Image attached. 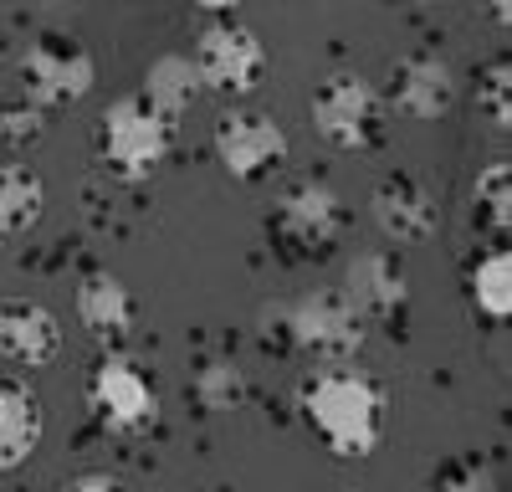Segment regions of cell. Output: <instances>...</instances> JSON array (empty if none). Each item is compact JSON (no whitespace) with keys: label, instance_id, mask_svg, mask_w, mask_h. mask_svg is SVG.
<instances>
[{"label":"cell","instance_id":"cell-1","mask_svg":"<svg viewBox=\"0 0 512 492\" xmlns=\"http://www.w3.org/2000/svg\"><path fill=\"white\" fill-rule=\"evenodd\" d=\"M297 416L303 426L344 462H364L379 451L384 426H390V395L369 375V369H349L338 359V369H318L297 390Z\"/></svg>","mask_w":512,"mask_h":492},{"label":"cell","instance_id":"cell-2","mask_svg":"<svg viewBox=\"0 0 512 492\" xmlns=\"http://www.w3.org/2000/svg\"><path fill=\"white\" fill-rule=\"evenodd\" d=\"M93 149L113 180H149L175 149V118H164L144 93L118 98L98 118Z\"/></svg>","mask_w":512,"mask_h":492},{"label":"cell","instance_id":"cell-3","mask_svg":"<svg viewBox=\"0 0 512 492\" xmlns=\"http://www.w3.org/2000/svg\"><path fill=\"white\" fill-rule=\"evenodd\" d=\"M282 334L292 349H303L313 359H354L369 339V318L349 303L344 287H323V293L297 298L282 313Z\"/></svg>","mask_w":512,"mask_h":492},{"label":"cell","instance_id":"cell-4","mask_svg":"<svg viewBox=\"0 0 512 492\" xmlns=\"http://www.w3.org/2000/svg\"><path fill=\"white\" fill-rule=\"evenodd\" d=\"M313 129L344 154H369L384 139V98L359 72H333L313 93Z\"/></svg>","mask_w":512,"mask_h":492},{"label":"cell","instance_id":"cell-5","mask_svg":"<svg viewBox=\"0 0 512 492\" xmlns=\"http://www.w3.org/2000/svg\"><path fill=\"white\" fill-rule=\"evenodd\" d=\"M82 400L113 436H144L159 426V395L128 354H103L82 380Z\"/></svg>","mask_w":512,"mask_h":492},{"label":"cell","instance_id":"cell-6","mask_svg":"<svg viewBox=\"0 0 512 492\" xmlns=\"http://www.w3.org/2000/svg\"><path fill=\"white\" fill-rule=\"evenodd\" d=\"M21 82H26V98L36 108H67V103H82L98 82V67H93V52L72 36H36L26 57H21Z\"/></svg>","mask_w":512,"mask_h":492},{"label":"cell","instance_id":"cell-7","mask_svg":"<svg viewBox=\"0 0 512 492\" xmlns=\"http://www.w3.org/2000/svg\"><path fill=\"white\" fill-rule=\"evenodd\" d=\"M195 72H200V88L210 93H226V98H246L256 82L267 72V47L262 36L236 26L231 16L210 21L200 36H195Z\"/></svg>","mask_w":512,"mask_h":492},{"label":"cell","instance_id":"cell-8","mask_svg":"<svg viewBox=\"0 0 512 492\" xmlns=\"http://www.w3.org/2000/svg\"><path fill=\"white\" fill-rule=\"evenodd\" d=\"M210 149H216L221 170L231 180L251 185L287 159V129L262 108H226L216 118V129H210Z\"/></svg>","mask_w":512,"mask_h":492},{"label":"cell","instance_id":"cell-9","mask_svg":"<svg viewBox=\"0 0 512 492\" xmlns=\"http://www.w3.org/2000/svg\"><path fill=\"white\" fill-rule=\"evenodd\" d=\"M344 226H349L344 200H338V190L323 185V180H297L277 200V231H282V241L297 246V252H328V246L344 236Z\"/></svg>","mask_w":512,"mask_h":492},{"label":"cell","instance_id":"cell-10","mask_svg":"<svg viewBox=\"0 0 512 492\" xmlns=\"http://www.w3.org/2000/svg\"><path fill=\"white\" fill-rule=\"evenodd\" d=\"M62 354V323L47 303L6 298L0 303V359L16 369H47Z\"/></svg>","mask_w":512,"mask_h":492},{"label":"cell","instance_id":"cell-11","mask_svg":"<svg viewBox=\"0 0 512 492\" xmlns=\"http://www.w3.org/2000/svg\"><path fill=\"white\" fill-rule=\"evenodd\" d=\"M369 205H374V226L390 236L395 246H415L425 236H436V221H441L436 216V195L425 190L415 175H405V170L384 175L374 185Z\"/></svg>","mask_w":512,"mask_h":492},{"label":"cell","instance_id":"cell-12","mask_svg":"<svg viewBox=\"0 0 512 492\" xmlns=\"http://www.w3.org/2000/svg\"><path fill=\"white\" fill-rule=\"evenodd\" d=\"M390 98L405 118H446L456 108V72L436 57V52H415V57H400L395 72H390Z\"/></svg>","mask_w":512,"mask_h":492},{"label":"cell","instance_id":"cell-13","mask_svg":"<svg viewBox=\"0 0 512 492\" xmlns=\"http://www.w3.org/2000/svg\"><path fill=\"white\" fill-rule=\"evenodd\" d=\"M41 436H47V410L31 380L0 375V472H16L36 457Z\"/></svg>","mask_w":512,"mask_h":492},{"label":"cell","instance_id":"cell-14","mask_svg":"<svg viewBox=\"0 0 512 492\" xmlns=\"http://www.w3.org/2000/svg\"><path fill=\"white\" fill-rule=\"evenodd\" d=\"M349 303L364 318H395L410 303V277L395 262V252H359L349 262V282H344Z\"/></svg>","mask_w":512,"mask_h":492},{"label":"cell","instance_id":"cell-15","mask_svg":"<svg viewBox=\"0 0 512 492\" xmlns=\"http://www.w3.org/2000/svg\"><path fill=\"white\" fill-rule=\"evenodd\" d=\"M134 293H128V282L113 277V272H88L77 282V318L82 328H93L103 344H118L128 328H134Z\"/></svg>","mask_w":512,"mask_h":492},{"label":"cell","instance_id":"cell-16","mask_svg":"<svg viewBox=\"0 0 512 492\" xmlns=\"http://www.w3.org/2000/svg\"><path fill=\"white\" fill-rule=\"evenodd\" d=\"M41 211H47V180L31 164H0V236L36 231Z\"/></svg>","mask_w":512,"mask_h":492},{"label":"cell","instance_id":"cell-17","mask_svg":"<svg viewBox=\"0 0 512 492\" xmlns=\"http://www.w3.org/2000/svg\"><path fill=\"white\" fill-rule=\"evenodd\" d=\"M144 98H149L164 118H180V113L200 98V72H195V62H190V57H159V62H149Z\"/></svg>","mask_w":512,"mask_h":492},{"label":"cell","instance_id":"cell-18","mask_svg":"<svg viewBox=\"0 0 512 492\" xmlns=\"http://www.w3.org/2000/svg\"><path fill=\"white\" fill-rule=\"evenodd\" d=\"M472 303L492 323H502L512 313V257H507V246H492V252L472 267Z\"/></svg>","mask_w":512,"mask_h":492},{"label":"cell","instance_id":"cell-19","mask_svg":"<svg viewBox=\"0 0 512 492\" xmlns=\"http://www.w3.org/2000/svg\"><path fill=\"white\" fill-rule=\"evenodd\" d=\"M472 200H477V221H487L497 236H507V226H512V170L502 159L477 175Z\"/></svg>","mask_w":512,"mask_h":492},{"label":"cell","instance_id":"cell-20","mask_svg":"<svg viewBox=\"0 0 512 492\" xmlns=\"http://www.w3.org/2000/svg\"><path fill=\"white\" fill-rule=\"evenodd\" d=\"M195 400L210 405V410H236L246 400V375L231 359H210V364H200V375H195Z\"/></svg>","mask_w":512,"mask_h":492},{"label":"cell","instance_id":"cell-21","mask_svg":"<svg viewBox=\"0 0 512 492\" xmlns=\"http://www.w3.org/2000/svg\"><path fill=\"white\" fill-rule=\"evenodd\" d=\"M477 113L492 123V129H507L512 123V62L492 57L477 77Z\"/></svg>","mask_w":512,"mask_h":492},{"label":"cell","instance_id":"cell-22","mask_svg":"<svg viewBox=\"0 0 512 492\" xmlns=\"http://www.w3.org/2000/svg\"><path fill=\"white\" fill-rule=\"evenodd\" d=\"M41 134H47V108H36L31 98L0 103V144L6 149H31Z\"/></svg>","mask_w":512,"mask_h":492},{"label":"cell","instance_id":"cell-23","mask_svg":"<svg viewBox=\"0 0 512 492\" xmlns=\"http://www.w3.org/2000/svg\"><path fill=\"white\" fill-rule=\"evenodd\" d=\"M492 472L482 462H456V467H441L436 472V487H487Z\"/></svg>","mask_w":512,"mask_h":492},{"label":"cell","instance_id":"cell-24","mask_svg":"<svg viewBox=\"0 0 512 492\" xmlns=\"http://www.w3.org/2000/svg\"><path fill=\"white\" fill-rule=\"evenodd\" d=\"M190 6H195V11H205V16H216V21H221V16H236V11H241V0H190Z\"/></svg>","mask_w":512,"mask_h":492},{"label":"cell","instance_id":"cell-25","mask_svg":"<svg viewBox=\"0 0 512 492\" xmlns=\"http://www.w3.org/2000/svg\"><path fill=\"white\" fill-rule=\"evenodd\" d=\"M72 487H108V492H118V477L113 472H77Z\"/></svg>","mask_w":512,"mask_h":492},{"label":"cell","instance_id":"cell-26","mask_svg":"<svg viewBox=\"0 0 512 492\" xmlns=\"http://www.w3.org/2000/svg\"><path fill=\"white\" fill-rule=\"evenodd\" d=\"M477 6H487V16H492L497 26H507V21H512V0H477Z\"/></svg>","mask_w":512,"mask_h":492},{"label":"cell","instance_id":"cell-27","mask_svg":"<svg viewBox=\"0 0 512 492\" xmlns=\"http://www.w3.org/2000/svg\"><path fill=\"white\" fill-rule=\"evenodd\" d=\"M405 6H436V0H405Z\"/></svg>","mask_w":512,"mask_h":492}]
</instances>
